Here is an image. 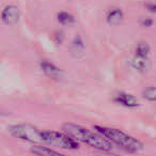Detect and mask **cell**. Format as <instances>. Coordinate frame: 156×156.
Wrapping results in <instances>:
<instances>
[{
    "instance_id": "6da1fadb",
    "label": "cell",
    "mask_w": 156,
    "mask_h": 156,
    "mask_svg": "<svg viewBox=\"0 0 156 156\" xmlns=\"http://www.w3.org/2000/svg\"><path fill=\"white\" fill-rule=\"evenodd\" d=\"M63 130L65 134L71 136L76 141L88 144L93 149H98L104 152H109L112 150V143L107 140L103 135L90 132L89 129L79 125L73 123H65L63 124Z\"/></svg>"
},
{
    "instance_id": "7a4b0ae2",
    "label": "cell",
    "mask_w": 156,
    "mask_h": 156,
    "mask_svg": "<svg viewBox=\"0 0 156 156\" xmlns=\"http://www.w3.org/2000/svg\"><path fill=\"white\" fill-rule=\"evenodd\" d=\"M95 128L101 135L105 137L107 140H109L111 143H115L121 149L125 150L129 153H137L143 149V144L134 137L125 134L115 128L105 127V126L95 125Z\"/></svg>"
},
{
    "instance_id": "3957f363",
    "label": "cell",
    "mask_w": 156,
    "mask_h": 156,
    "mask_svg": "<svg viewBox=\"0 0 156 156\" xmlns=\"http://www.w3.org/2000/svg\"><path fill=\"white\" fill-rule=\"evenodd\" d=\"M9 133L13 137L20 140L28 141L31 143L40 144L43 142V136L42 132H40L37 127L30 125V124H15L9 127Z\"/></svg>"
},
{
    "instance_id": "277c9868",
    "label": "cell",
    "mask_w": 156,
    "mask_h": 156,
    "mask_svg": "<svg viewBox=\"0 0 156 156\" xmlns=\"http://www.w3.org/2000/svg\"><path fill=\"white\" fill-rule=\"evenodd\" d=\"M44 143L51 145V147H61L65 150H77L79 147L78 141L69 136L67 134H62L54 130H45L42 132Z\"/></svg>"
},
{
    "instance_id": "5b68a950",
    "label": "cell",
    "mask_w": 156,
    "mask_h": 156,
    "mask_svg": "<svg viewBox=\"0 0 156 156\" xmlns=\"http://www.w3.org/2000/svg\"><path fill=\"white\" fill-rule=\"evenodd\" d=\"M1 17H2V22L5 25L14 26L20 20V11H18L17 7H15V5H7L3 9Z\"/></svg>"
},
{
    "instance_id": "8992f818",
    "label": "cell",
    "mask_w": 156,
    "mask_h": 156,
    "mask_svg": "<svg viewBox=\"0 0 156 156\" xmlns=\"http://www.w3.org/2000/svg\"><path fill=\"white\" fill-rule=\"evenodd\" d=\"M41 69L48 77L52 78V79H61L62 78V71L59 67H57L54 63H50L49 61L44 60L41 62Z\"/></svg>"
},
{
    "instance_id": "52a82bcc",
    "label": "cell",
    "mask_w": 156,
    "mask_h": 156,
    "mask_svg": "<svg viewBox=\"0 0 156 156\" xmlns=\"http://www.w3.org/2000/svg\"><path fill=\"white\" fill-rule=\"evenodd\" d=\"M115 102L124 107H127V108H135L139 105L138 100L135 96H133L132 94L124 93V92H121L115 95Z\"/></svg>"
},
{
    "instance_id": "ba28073f",
    "label": "cell",
    "mask_w": 156,
    "mask_h": 156,
    "mask_svg": "<svg viewBox=\"0 0 156 156\" xmlns=\"http://www.w3.org/2000/svg\"><path fill=\"white\" fill-rule=\"evenodd\" d=\"M31 153H33L37 156H65L63 154L58 153L57 151H54L51 149H48L46 147H43L41 144H35L31 147Z\"/></svg>"
},
{
    "instance_id": "9c48e42d",
    "label": "cell",
    "mask_w": 156,
    "mask_h": 156,
    "mask_svg": "<svg viewBox=\"0 0 156 156\" xmlns=\"http://www.w3.org/2000/svg\"><path fill=\"white\" fill-rule=\"evenodd\" d=\"M130 64L135 69L139 72H144L149 69L150 66V61L147 57H139L135 56L130 61Z\"/></svg>"
},
{
    "instance_id": "30bf717a",
    "label": "cell",
    "mask_w": 156,
    "mask_h": 156,
    "mask_svg": "<svg viewBox=\"0 0 156 156\" xmlns=\"http://www.w3.org/2000/svg\"><path fill=\"white\" fill-rule=\"evenodd\" d=\"M123 20V13L121 10L115 9L110 11L107 15V22L110 25H118Z\"/></svg>"
},
{
    "instance_id": "8fae6325",
    "label": "cell",
    "mask_w": 156,
    "mask_h": 156,
    "mask_svg": "<svg viewBox=\"0 0 156 156\" xmlns=\"http://www.w3.org/2000/svg\"><path fill=\"white\" fill-rule=\"evenodd\" d=\"M58 22L62 25H72L75 22V18L72 14L66 12H60L58 14Z\"/></svg>"
},
{
    "instance_id": "7c38bea8",
    "label": "cell",
    "mask_w": 156,
    "mask_h": 156,
    "mask_svg": "<svg viewBox=\"0 0 156 156\" xmlns=\"http://www.w3.org/2000/svg\"><path fill=\"white\" fill-rule=\"evenodd\" d=\"M150 52V47L147 43H139L136 47V56L139 57H147L149 56Z\"/></svg>"
},
{
    "instance_id": "4fadbf2b",
    "label": "cell",
    "mask_w": 156,
    "mask_h": 156,
    "mask_svg": "<svg viewBox=\"0 0 156 156\" xmlns=\"http://www.w3.org/2000/svg\"><path fill=\"white\" fill-rule=\"evenodd\" d=\"M142 95L145 100L150 101V102H156V88L155 87H150L143 90Z\"/></svg>"
},
{
    "instance_id": "5bb4252c",
    "label": "cell",
    "mask_w": 156,
    "mask_h": 156,
    "mask_svg": "<svg viewBox=\"0 0 156 156\" xmlns=\"http://www.w3.org/2000/svg\"><path fill=\"white\" fill-rule=\"evenodd\" d=\"M83 50V43L81 42L80 37H76L75 41L73 42V45H72V51L74 52V55L81 54Z\"/></svg>"
},
{
    "instance_id": "9a60e30c",
    "label": "cell",
    "mask_w": 156,
    "mask_h": 156,
    "mask_svg": "<svg viewBox=\"0 0 156 156\" xmlns=\"http://www.w3.org/2000/svg\"><path fill=\"white\" fill-rule=\"evenodd\" d=\"M152 23H153V22H152L151 20H143V22H142V25H143V26H145V27H149V26H151V25H152Z\"/></svg>"
},
{
    "instance_id": "2e32d148",
    "label": "cell",
    "mask_w": 156,
    "mask_h": 156,
    "mask_svg": "<svg viewBox=\"0 0 156 156\" xmlns=\"http://www.w3.org/2000/svg\"><path fill=\"white\" fill-rule=\"evenodd\" d=\"M147 9L150 10V12H156V5H149Z\"/></svg>"
},
{
    "instance_id": "e0dca14e",
    "label": "cell",
    "mask_w": 156,
    "mask_h": 156,
    "mask_svg": "<svg viewBox=\"0 0 156 156\" xmlns=\"http://www.w3.org/2000/svg\"><path fill=\"white\" fill-rule=\"evenodd\" d=\"M102 156H118V155H115V154H104Z\"/></svg>"
}]
</instances>
